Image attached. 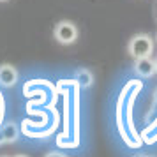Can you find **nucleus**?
I'll return each instance as SVG.
<instances>
[{"mask_svg":"<svg viewBox=\"0 0 157 157\" xmlns=\"http://www.w3.org/2000/svg\"><path fill=\"white\" fill-rule=\"evenodd\" d=\"M152 51H154V41H152V37L148 34H136L129 43V53L134 60L143 57H150Z\"/></svg>","mask_w":157,"mask_h":157,"instance_id":"nucleus-2","label":"nucleus"},{"mask_svg":"<svg viewBox=\"0 0 157 157\" xmlns=\"http://www.w3.org/2000/svg\"><path fill=\"white\" fill-rule=\"evenodd\" d=\"M155 71H157V60H155Z\"/></svg>","mask_w":157,"mask_h":157,"instance_id":"nucleus-8","label":"nucleus"},{"mask_svg":"<svg viewBox=\"0 0 157 157\" xmlns=\"http://www.w3.org/2000/svg\"><path fill=\"white\" fill-rule=\"evenodd\" d=\"M76 81L81 88H88V86L94 83V74L86 69H81V71L76 72Z\"/></svg>","mask_w":157,"mask_h":157,"instance_id":"nucleus-7","label":"nucleus"},{"mask_svg":"<svg viewBox=\"0 0 157 157\" xmlns=\"http://www.w3.org/2000/svg\"><path fill=\"white\" fill-rule=\"evenodd\" d=\"M0 132H2V138H4L6 143H13V141H16V138L20 134V129H18V125L14 122H9V124H6L4 127L0 129Z\"/></svg>","mask_w":157,"mask_h":157,"instance_id":"nucleus-6","label":"nucleus"},{"mask_svg":"<svg viewBox=\"0 0 157 157\" xmlns=\"http://www.w3.org/2000/svg\"><path fill=\"white\" fill-rule=\"evenodd\" d=\"M55 39L60 44H72L78 39V29L72 21H58L55 27Z\"/></svg>","mask_w":157,"mask_h":157,"instance_id":"nucleus-3","label":"nucleus"},{"mask_svg":"<svg viewBox=\"0 0 157 157\" xmlns=\"http://www.w3.org/2000/svg\"><path fill=\"white\" fill-rule=\"evenodd\" d=\"M136 72L143 76V78H150L155 74V62L152 60L150 57H143V58H136V64H134Z\"/></svg>","mask_w":157,"mask_h":157,"instance_id":"nucleus-4","label":"nucleus"},{"mask_svg":"<svg viewBox=\"0 0 157 157\" xmlns=\"http://www.w3.org/2000/svg\"><path fill=\"white\" fill-rule=\"evenodd\" d=\"M18 81V71L11 64L0 65V85L2 86H13Z\"/></svg>","mask_w":157,"mask_h":157,"instance_id":"nucleus-5","label":"nucleus"},{"mask_svg":"<svg viewBox=\"0 0 157 157\" xmlns=\"http://www.w3.org/2000/svg\"><path fill=\"white\" fill-rule=\"evenodd\" d=\"M0 2H6V0H0Z\"/></svg>","mask_w":157,"mask_h":157,"instance_id":"nucleus-9","label":"nucleus"},{"mask_svg":"<svg viewBox=\"0 0 157 157\" xmlns=\"http://www.w3.org/2000/svg\"><path fill=\"white\" fill-rule=\"evenodd\" d=\"M141 81H129L125 88L122 90L120 99L117 102V122L118 124V129H120L122 138L125 140L129 147H140L141 145V140H140V134L134 131V125H132V120H131V108L134 104L136 94L141 90Z\"/></svg>","mask_w":157,"mask_h":157,"instance_id":"nucleus-1","label":"nucleus"}]
</instances>
